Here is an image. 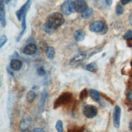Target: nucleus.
<instances>
[{"label": "nucleus", "instance_id": "nucleus-18", "mask_svg": "<svg viewBox=\"0 0 132 132\" xmlns=\"http://www.w3.org/2000/svg\"><path fill=\"white\" fill-rule=\"evenodd\" d=\"M93 14V10L91 8L88 7L85 11L81 13V16L85 19H88L90 18Z\"/></svg>", "mask_w": 132, "mask_h": 132}, {"label": "nucleus", "instance_id": "nucleus-20", "mask_svg": "<svg viewBox=\"0 0 132 132\" xmlns=\"http://www.w3.org/2000/svg\"><path fill=\"white\" fill-rule=\"evenodd\" d=\"M85 69L91 72H95L98 70V67L96 63L92 62L86 65Z\"/></svg>", "mask_w": 132, "mask_h": 132}, {"label": "nucleus", "instance_id": "nucleus-25", "mask_svg": "<svg viewBox=\"0 0 132 132\" xmlns=\"http://www.w3.org/2000/svg\"><path fill=\"white\" fill-rule=\"evenodd\" d=\"M7 38L6 35H3L0 38V47L2 48L7 42Z\"/></svg>", "mask_w": 132, "mask_h": 132}, {"label": "nucleus", "instance_id": "nucleus-4", "mask_svg": "<svg viewBox=\"0 0 132 132\" xmlns=\"http://www.w3.org/2000/svg\"><path fill=\"white\" fill-rule=\"evenodd\" d=\"M74 10V2L71 1L67 0L64 2L61 6V11L66 15H69L71 14Z\"/></svg>", "mask_w": 132, "mask_h": 132}, {"label": "nucleus", "instance_id": "nucleus-19", "mask_svg": "<svg viewBox=\"0 0 132 132\" xmlns=\"http://www.w3.org/2000/svg\"><path fill=\"white\" fill-rule=\"evenodd\" d=\"M45 55L50 59H53L55 55V50L52 46H48L45 51Z\"/></svg>", "mask_w": 132, "mask_h": 132}, {"label": "nucleus", "instance_id": "nucleus-23", "mask_svg": "<svg viewBox=\"0 0 132 132\" xmlns=\"http://www.w3.org/2000/svg\"><path fill=\"white\" fill-rule=\"evenodd\" d=\"M88 92L86 89H84L80 93L79 97L81 100H84L85 98H86L88 96Z\"/></svg>", "mask_w": 132, "mask_h": 132}, {"label": "nucleus", "instance_id": "nucleus-3", "mask_svg": "<svg viewBox=\"0 0 132 132\" xmlns=\"http://www.w3.org/2000/svg\"><path fill=\"white\" fill-rule=\"evenodd\" d=\"M84 115L87 118H94L97 114V109L96 106L92 105H86L82 109Z\"/></svg>", "mask_w": 132, "mask_h": 132}, {"label": "nucleus", "instance_id": "nucleus-33", "mask_svg": "<svg viewBox=\"0 0 132 132\" xmlns=\"http://www.w3.org/2000/svg\"><path fill=\"white\" fill-rule=\"evenodd\" d=\"M106 4L108 6H110L112 4V0H105Z\"/></svg>", "mask_w": 132, "mask_h": 132}, {"label": "nucleus", "instance_id": "nucleus-35", "mask_svg": "<svg viewBox=\"0 0 132 132\" xmlns=\"http://www.w3.org/2000/svg\"><path fill=\"white\" fill-rule=\"evenodd\" d=\"M129 129L132 131V120H131L130 121V122H129Z\"/></svg>", "mask_w": 132, "mask_h": 132}, {"label": "nucleus", "instance_id": "nucleus-10", "mask_svg": "<svg viewBox=\"0 0 132 132\" xmlns=\"http://www.w3.org/2000/svg\"><path fill=\"white\" fill-rule=\"evenodd\" d=\"M31 0H27L26 3L23 4V5L22 6V7L20 8V9H19L17 11L15 12L16 16L19 21L21 20V19H22V16L24 14V13L26 11H27L28 6L30 4Z\"/></svg>", "mask_w": 132, "mask_h": 132}, {"label": "nucleus", "instance_id": "nucleus-7", "mask_svg": "<svg viewBox=\"0 0 132 132\" xmlns=\"http://www.w3.org/2000/svg\"><path fill=\"white\" fill-rule=\"evenodd\" d=\"M90 31L94 32H102L105 28V25L101 21H94L92 22L89 26Z\"/></svg>", "mask_w": 132, "mask_h": 132}, {"label": "nucleus", "instance_id": "nucleus-28", "mask_svg": "<svg viewBox=\"0 0 132 132\" xmlns=\"http://www.w3.org/2000/svg\"><path fill=\"white\" fill-rule=\"evenodd\" d=\"M37 74L39 76H44L46 74V72H45V71L44 70V69L42 68V67H40L38 69H37Z\"/></svg>", "mask_w": 132, "mask_h": 132}, {"label": "nucleus", "instance_id": "nucleus-1", "mask_svg": "<svg viewBox=\"0 0 132 132\" xmlns=\"http://www.w3.org/2000/svg\"><path fill=\"white\" fill-rule=\"evenodd\" d=\"M46 23L52 28L56 29L63 24L64 19L61 13L55 12L48 15Z\"/></svg>", "mask_w": 132, "mask_h": 132}, {"label": "nucleus", "instance_id": "nucleus-13", "mask_svg": "<svg viewBox=\"0 0 132 132\" xmlns=\"http://www.w3.org/2000/svg\"><path fill=\"white\" fill-rule=\"evenodd\" d=\"M22 62L18 59H12L10 63V67L11 69L14 71L20 70L22 68Z\"/></svg>", "mask_w": 132, "mask_h": 132}, {"label": "nucleus", "instance_id": "nucleus-26", "mask_svg": "<svg viewBox=\"0 0 132 132\" xmlns=\"http://www.w3.org/2000/svg\"><path fill=\"white\" fill-rule=\"evenodd\" d=\"M39 47L41 50H42V51H44L45 52L46 51V50L48 48V46L45 41H42L39 43Z\"/></svg>", "mask_w": 132, "mask_h": 132}, {"label": "nucleus", "instance_id": "nucleus-2", "mask_svg": "<svg viewBox=\"0 0 132 132\" xmlns=\"http://www.w3.org/2000/svg\"><path fill=\"white\" fill-rule=\"evenodd\" d=\"M72 98V94L70 92H65L61 94L54 103L53 107L54 109L60 107L69 103Z\"/></svg>", "mask_w": 132, "mask_h": 132}, {"label": "nucleus", "instance_id": "nucleus-6", "mask_svg": "<svg viewBox=\"0 0 132 132\" xmlns=\"http://www.w3.org/2000/svg\"><path fill=\"white\" fill-rule=\"evenodd\" d=\"M121 113V110L120 107L118 105L115 106L113 111L112 119L114 126L117 128H118L120 125Z\"/></svg>", "mask_w": 132, "mask_h": 132}, {"label": "nucleus", "instance_id": "nucleus-34", "mask_svg": "<svg viewBox=\"0 0 132 132\" xmlns=\"http://www.w3.org/2000/svg\"><path fill=\"white\" fill-rule=\"evenodd\" d=\"M129 23L130 24L132 25V12H131L130 15H129Z\"/></svg>", "mask_w": 132, "mask_h": 132}, {"label": "nucleus", "instance_id": "nucleus-17", "mask_svg": "<svg viewBox=\"0 0 132 132\" xmlns=\"http://www.w3.org/2000/svg\"><path fill=\"white\" fill-rule=\"evenodd\" d=\"M37 94L36 92L34 90H30L27 93L26 99L28 103H31L35 100Z\"/></svg>", "mask_w": 132, "mask_h": 132}, {"label": "nucleus", "instance_id": "nucleus-27", "mask_svg": "<svg viewBox=\"0 0 132 132\" xmlns=\"http://www.w3.org/2000/svg\"><path fill=\"white\" fill-rule=\"evenodd\" d=\"M116 11L117 14H118L119 15H120V14H122L123 13L124 9L123 8V7H122V6H121L120 4H119L117 6Z\"/></svg>", "mask_w": 132, "mask_h": 132}, {"label": "nucleus", "instance_id": "nucleus-9", "mask_svg": "<svg viewBox=\"0 0 132 132\" xmlns=\"http://www.w3.org/2000/svg\"><path fill=\"white\" fill-rule=\"evenodd\" d=\"M86 55L85 54H80L75 56L70 61L69 64L72 66H77L80 64L86 58Z\"/></svg>", "mask_w": 132, "mask_h": 132}, {"label": "nucleus", "instance_id": "nucleus-31", "mask_svg": "<svg viewBox=\"0 0 132 132\" xmlns=\"http://www.w3.org/2000/svg\"><path fill=\"white\" fill-rule=\"evenodd\" d=\"M127 97H128V98L129 101H132V90H130L128 93V95H127Z\"/></svg>", "mask_w": 132, "mask_h": 132}, {"label": "nucleus", "instance_id": "nucleus-30", "mask_svg": "<svg viewBox=\"0 0 132 132\" xmlns=\"http://www.w3.org/2000/svg\"><path fill=\"white\" fill-rule=\"evenodd\" d=\"M79 128L74 127L71 128H70L68 132H79Z\"/></svg>", "mask_w": 132, "mask_h": 132}, {"label": "nucleus", "instance_id": "nucleus-8", "mask_svg": "<svg viewBox=\"0 0 132 132\" xmlns=\"http://www.w3.org/2000/svg\"><path fill=\"white\" fill-rule=\"evenodd\" d=\"M74 10L77 12L82 13L88 7L84 0H76L74 2Z\"/></svg>", "mask_w": 132, "mask_h": 132}, {"label": "nucleus", "instance_id": "nucleus-36", "mask_svg": "<svg viewBox=\"0 0 132 132\" xmlns=\"http://www.w3.org/2000/svg\"><path fill=\"white\" fill-rule=\"evenodd\" d=\"M81 132H91L90 130H89V129H84Z\"/></svg>", "mask_w": 132, "mask_h": 132}, {"label": "nucleus", "instance_id": "nucleus-32", "mask_svg": "<svg viewBox=\"0 0 132 132\" xmlns=\"http://www.w3.org/2000/svg\"><path fill=\"white\" fill-rule=\"evenodd\" d=\"M131 0H121V3L122 5H126L128 4Z\"/></svg>", "mask_w": 132, "mask_h": 132}, {"label": "nucleus", "instance_id": "nucleus-14", "mask_svg": "<svg viewBox=\"0 0 132 132\" xmlns=\"http://www.w3.org/2000/svg\"><path fill=\"white\" fill-rule=\"evenodd\" d=\"M26 12L27 11H25V12L24 13L23 16H22V30L20 32V34L19 36L16 37V41L17 42H19L20 40L21 39V37H22L25 31L26 28Z\"/></svg>", "mask_w": 132, "mask_h": 132}, {"label": "nucleus", "instance_id": "nucleus-24", "mask_svg": "<svg viewBox=\"0 0 132 132\" xmlns=\"http://www.w3.org/2000/svg\"><path fill=\"white\" fill-rule=\"evenodd\" d=\"M123 38L126 40L131 39L132 38V30H129L126 31L123 35Z\"/></svg>", "mask_w": 132, "mask_h": 132}, {"label": "nucleus", "instance_id": "nucleus-37", "mask_svg": "<svg viewBox=\"0 0 132 132\" xmlns=\"http://www.w3.org/2000/svg\"><path fill=\"white\" fill-rule=\"evenodd\" d=\"M10 1H11V0H4V2H5V3L6 4H7Z\"/></svg>", "mask_w": 132, "mask_h": 132}, {"label": "nucleus", "instance_id": "nucleus-29", "mask_svg": "<svg viewBox=\"0 0 132 132\" xmlns=\"http://www.w3.org/2000/svg\"><path fill=\"white\" fill-rule=\"evenodd\" d=\"M30 132H46L44 129H43L42 128L38 127V128H35L32 130H31Z\"/></svg>", "mask_w": 132, "mask_h": 132}, {"label": "nucleus", "instance_id": "nucleus-5", "mask_svg": "<svg viewBox=\"0 0 132 132\" xmlns=\"http://www.w3.org/2000/svg\"><path fill=\"white\" fill-rule=\"evenodd\" d=\"M31 125V119L29 116L23 118L20 120L19 128L20 131L25 132L27 131Z\"/></svg>", "mask_w": 132, "mask_h": 132}, {"label": "nucleus", "instance_id": "nucleus-15", "mask_svg": "<svg viewBox=\"0 0 132 132\" xmlns=\"http://www.w3.org/2000/svg\"><path fill=\"white\" fill-rule=\"evenodd\" d=\"M86 36V32L82 29H78L74 34V38L77 41H82Z\"/></svg>", "mask_w": 132, "mask_h": 132}, {"label": "nucleus", "instance_id": "nucleus-38", "mask_svg": "<svg viewBox=\"0 0 132 132\" xmlns=\"http://www.w3.org/2000/svg\"><path fill=\"white\" fill-rule=\"evenodd\" d=\"M131 1H132V0H131Z\"/></svg>", "mask_w": 132, "mask_h": 132}, {"label": "nucleus", "instance_id": "nucleus-21", "mask_svg": "<svg viewBox=\"0 0 132 132\" xmlns=\"http://www.w3.org/2000/svg\"><path fill=\"white\" fill-rule=\"evenodd\" d=\"M43 28L44 31L48 34H52L54 33L55 30H56V29H54L53 28H52L51 26H50L46 22L43 25Z\"/></svg>", "mask_w": 132, "mask_h": 132}, {"label": "nucleus", "instance_id": "nucleus-22", "mask_svg": "<svg viewBox=\"0 0 132 132\" xmlns=\"http://www.w3.org/2000/svg\"><path fill=\"white\" fill-rule=\"evenodd\" d=\"M55 128L57 132H63V122L61 120H58L55 125Z\"/></svg>", "mask_w": 132, "mask_h": 132}, {"label": "nucleus", "instance_id": "nucleus-16", "mask_svg": "<svg viewBox=\"0 0 132 132\" xmlns=\"http://www.w3.org/2000/svg\"><path fill=\"white\" fill-rule=\"evenodd\" d=\"M89 95L90 97L95 102L100 101V95L99 92L94 89H90L89 91Z\"/></svg>", "mask_w": 132, "mask_h": 132}, {"label": "nucleus", "instance_id": "nucleus-11", "mask_svg": "<svg viewBox=\"0 0 132 132\" xmlns=\"http://www.w3.org/2000/svg\"><path fill=\"white\" fill-rule=\"evenodd\" d=\"M37 51V47L35 44L30 43L27 44L24 48L23 52L27 55H32L35 54Z\"/></svg>", "mask_w": 132, "mask_h": 132}, {"label": "nucleus", "instance_id": "nucleus-12", "mask_svg": "<svg viewBox=\"0 0 132 132\" xmlns=\"http://www.w3.org/2000/svg\"><path fill=\"white\" fill-rule=\"evenodd\" d=\"M0 20L3 27H5L6 24L5 19V10L4 1L2 0L0 2Z\"/></svg>", "mask_w": 132, "mask_h": 132}]
</instances>
